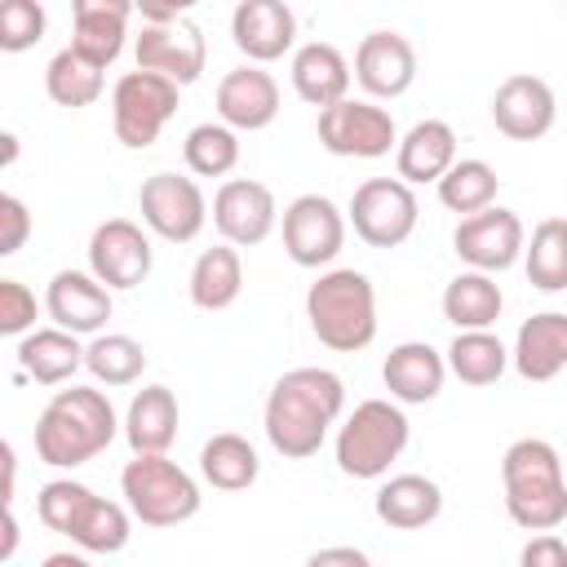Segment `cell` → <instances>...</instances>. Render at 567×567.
Here are the masks:
<instances>
[{
    "label": "cell",
    "mask_w": 567,
    "mask_h": 567,
    "mask_svg": "<svg viewBox=\"0 0 567 567\" xmlns=\"http://www.w3.org/2000/svg\"><path fill=\"white\" fill-rule=\"evenodd\" d=\"M518 567H567V540L558 532H536L523 554H518Z\"/></svg>",
    "instance_id": "cell-43"
},
{
    "label": "cell",
    "mask_w": 567,
    "mask_h": 567,
    "mask_svg": "<svg viewBox=\"0 0 567 567\" xmlns=\"http://www.w3.org/2000/svg\"><path fill=\"white\" fill-rule=\"evenodd\" d=\"M346 221L354 226V235L368 248H399L403 239H412V230L421 221V204H416L408 182H399V177H368V182L354 186Z\"/></svg>",
    "instance_id": "cell-8"
},
{
    "label": "cell",
    "mask_w": 567,
    "mask_h": 567,
    "mask_svg": "<svg viewBox=\"0 0 567 567\" xmlns=\"http://www.w3.org/2000/svg\"><path fill=\"white\" fill-rule=\"evenodd\" d=\"M27 235H31V213H27V204H22L18 195H0V257L22 252Z\"/></svg>",
    "instance_id": "cell-42"
},
{
    "label": "cell",
    "mask_w": 567,
    "mask_h": 567,
    "mask_svg": "<svg viewBox=\"0 0 567 567\" xmlns=\"http://www.w3.org/2000/svg\"><path fill=\"white\" fill-rule=\"evenodd\" d=\"M306 319H310V332L319 337V346H328L337 354L368 350L372 337H377V288H372V279L354 266L323 270L306 288Z\"/></svg>",
    "instance_id": "cell-4"
},
{
    "label": "cell",
    "mask_w": 567,
    "mask_h": 567,
    "mask_svg": "<svg viewBox=\"0 0 567 567\" xmlns=\"http://www.w3.org/2000/svg\"><path fill=\"white\" fill-rule=\"evenodd\" d=\"M501 310H505L501 284L492 275H483V270H461L443 288V319L456 332H492Z\"/></svg>",
    "instance_id": "cell-29"
},
{
    "label": "cell",
    "mask_w": 567,
    "mask_h": 567,
    "mask_svg": "<svg viewBox=\"0 0 567 567\" xmlns=\"http://www.w3.org/2000/svg\"><path fill=\"white\" fill-rule=\"evenodd\" d=\"M230 40L248 66L279 62L297 44V13L284 0H239L230 13Z\"/></svg>",
    "instance_id": "cell-17"
},
{
    "label": "cell",
    "mask_w": 567,
    "mask_h": 567,
    "mask_svg": "<svg viewBox=\"0 0 567 567\" xmlns=\"http://www.w3.org/2000/svg\"><path fill=\"white\" fill-rule=\"evenodd\" d=\"M217 115L235 133H257L279 115V84L261 66H235L217 84Z\"/></svg>",
    "instance_id": "cell-20"
},
{
    "label": "cell",
    "mask_w": 567,
    "mask_h": 567,
    "mask_svg": "<svg viewBox=\"0 0 567 567\" xmlns=\"http://www.w3.org/2000/svg\"><path fill=\"white\" fill-rule=\"evenodd\" d=\"M315 133H319V146L341 159H381V155L399 151L394 115L363 97H346V102L319 111Z\"/></svg>",
    "instance_id": "cell-9"
},
{
    "label": "cell",
    "mask_w": 567,
    "mask_h": 567,
    "mask_svg": "<svg viewBox=\"0 0 567 567\" xmlns=\"http://www.w3.org/2000/svg\"><path fill=\"white\" fill-rule=\"evenodd\" d=\"M102 89H106L102 66L84 62L71 44H66V49H58V53L49 58V66H44V93H49L58 106H71V111L93 106V102L102 97Z\"/></svg>",
    "instance_id": "cell-34"
},
{
    "label": "cell",
    "mask_w": 567,
    "mask_h": 567,
    "mask_svg": "<svg viewBox=\"0 0 567 567\" xmlns=\"http://www.w3.org/2000/svg\"><path fill=\"white\" fill-rule=\"evenodd\" d=\"M456 159H461L456 155V128L447 120H416L399 137V151H394L399 182H408V186H425V182L439 186Z\"/></svg>",
    "instance_id": "cell-23"
},
{
    "label": "cell",
    "mask_w": 567,
    "mask_h": 567,
    "mask_svg": "<svg viewBox=\"0 0 567 567\" xmlns=\"http://www.w3.org/2000/svg\"><path fill=\"white\" fill-rule=\"evenodd\" d=\"M44 310L53 328H66L75 337H97L115 310L111 288L97 284L89 270H58L44 288Z\"/></svg>",
    "instance_id": "cell-18"
},
{
    "label": "cell",
    "mask_w": 567,
    "mask_h": 567,
    "mask_svg": "<svg viewBox=\"0 0 567 567\" xmlns=\"http://www.w3.org/2000/svg\"><path fill=\"white\" fill-rule=\"evenodd\" d=\"M306 567H372V558L359 545H328V549H315Z\"/></svg>",
    "instance_id": "cell-44"
},
{
    "label": "cell",
    "mask_w": 567,
    "mask_h": 567,
    "mask_svg": "<svg viewBox=\"0 0 567 567\" xmlns=\"http://www.w3.org/2000/svg\"><path fill=\"white\" fill-rule=\"evenodd\" d=\"M354 80L368 97H403L416 80V49L399 31H368L354 49Z\"/></svg>",
    "instance_id": "cell-19"
},
{
    "label": "cell",
    "mask_w": 567,
    "mask_h": 567,
    "mask_svg": "<svg viewBox=\"0 0 567 567\" xmlns=\"http://www.w3.org/2000/svg\"><path fill=\"white\" fill-rule=\"evenodd\" d=\"M133 58H137V71H155V75L173 80L177 89H186L204 75L208 44H204V31L190 18H177V22L142 27V35L133 44Z\"/></svg>",
    "instance_id": "cell-15"
},
{
    "label": "cell",
    "mask_w": 567,
    "mask_h": 567,
    "mask_svg": "<svg viewBox=\"0 0 567 567\" xmlns=\"http://www.w3.org/2000/svg\"><path fill=\"white\" fill-rule=\"evenodd\" d=\"M40 567H89V558H84V554H71V549H58V554H49Z\"/></svg>",
    "instance_id": "cell-45"
},
{
    "label": "cell",
    "mask_w": 567,
    "mask_h": 567,
    "mask_svg": "<svg viewBox=\"0 0 567 567\" xmlns=\"http://www.w3.org/2000/svg\"><path fill=\"white\" fill-rule=\"evenodd\" d=\"M128 18L133 4L128 0H75L71 4V49L93 62V66H111L124 53V35H128Z\"/></svg>",
    "instance_id": "cell-21"
},
{
    "label": "cell",
    "mask_w": 567,
    "mask_h": 567,
    "mask_svg": "<svg viewBox=\"0 0 567 567\" xmlns=\"http://www.w3.org/2000/svg\"><path fill=\"white\" fill-rule=\"evenodd\" d=\"M151 266H155V248H151V235L137 221L106 217L89 235V275L97 284H106L111 292H128V288L146 284Z\"/></svg>",
    "instance_id": "cell-11"
},
{
    "label": "cell",
    "mask_w": 567,
    "mask_h": 567,
    "mask_svg": "<svg viewBox=\"0 0 567 567\" xmlns=\"http://www.w3.org/2000/svg\"><path fill=\"white\" fill-rule=\"evenodd\" d=\"M213 226L230 248H257L279 226L275 190L257 177H226L213 195Z\"/></svg>",
    "instance_id": "cell-13"
},
{
    "label": "cell",
    "mask_w": 567,
    "mask_h": 567,
    "mask_svg": "<svg viewBox=\"0 0 567 567\" xmlns=\"http://www.w3.org/2000/svg\"><path fill=\"white\" fill-rule=\"evenodd\" d=\"M44 27H49V13L40 0H4L0 4V49L4 53H22V49L40 44Z\"/></svg>",
    "instance_id": "cell-40"
},
{
    "label": "cell",
    "mask_w": 567,
    "mask_h": 567,
    "mask_svg": "<svg viewBox=\"0 0 567 567\" xmlns=\"http://www.w3.org/2000/svg\"><path fill=\"white\" fill-rule=\"evenodd\" d=\"M447 359V372L461 381V385H496L509 368V350L501 346L496 332H456L452 346L443 350Z\"/></svg>",
    "instance_id": "cell-32"
},
{
    "label": "cell",
    "mask_w": 567,
    "mask_h": 567,
    "mask_svg": "<svg viewBox=\"0 0 567 567\" xmlns=\"http://www.w3.org/2000/svg\"><path fill=\"white\" fill-rule=\"evenodd\" d=\"M120 496L142 527H177L199 514V483L168 456H133L120 470Z\"/></svg>",
    "instance_id": "cell-6"
},
{
    "label": "cell",
    "mask_w": 567,
    "mask_h": 567,
    "mask_svg": "<svg viewBox=\"0 0 567 567\" xmlns=\"http://www.w3.org/2000/svg\"><path fill=\"white\" fill-rule=\"evenodd\" d=\"M137 208H142V226L151 235H159L164 244H190L199 239L208 213V199L199 190L195 177L182 173H151L137 186Z\"/></svg>",
    "instance_id": "cell-10"
},
{
    "label": "cell",
    "mask_w": 567,
    "mask_h": 567,
    "mask_svg": "<svg viewBox=\"0 0 567 567\" xmlns=\"http://www.w3.org/2000/svg\"><path fill=\"white\" fill-rule=\"evenodd\" d=\"M182 89L155 71H124L111 89V128L128 151H146L159 142L164 124L177 115Z\"/></svg>",
    "instance_id": "cell-7"
},
{
    "label": "cell",
    "mask_w": 567,
    "mask_h": 567,
    "mask_svg": "<svg viewBox=\"0 0 567 567\" xmlns=\"http://www.w3.org/2000/svg\"><path fill=\"white\" fill-rule=\"evenodd\" d=\"M372 509L394 532H421L443 514V487L425 474H390L377 487Z\"/></svg>",
    "instance_id": "cell-26"
},
{
    "label": "cell",
    "mask_w": 567,
    "mask_h": 567,
    "mask_svg": "<svg viewBox=\"0 0 567 567\" xmlns=\"http://www.w3.org/2000/svg\"><path fill=\"white\" fill-rule=\"evenodd\" d=\"M452 248L456 257L470 266V270H483V275H501L509 270L523 248H527V230H523V217L514 208H483L474 217H461L456 230H452Z\"/></svg>",
    "instance_id": "cell-12"
},
{
    "label": "cell",
    "mask_w": 567,
    "mask_h": 567,
    "mask_svg": "<svg viewBox=\"0 0 567 567\" xmlns=\"http://www.w3.org/2000/svg\"><path fill=\"white\" fill-rule=\"evenodd\" d=\"M84 350L89 346L66 328H35L18 341L13 354H18L22 377H31L40 385H62L84 368Z\"/></svg>",
    "instance_id": "cell-28"
},
{
    "label": "cell",
    "mask_w": 567,
    "mask_h": 567,
    "mask_svg": "<svg viewBox=\"0 0 567 567\" xmlns=\"http://www.w3.org/2000/svg\"><path fill=\"white\" fill-rule=\"evenodd\" d=\"M341 412H346V381L332 368H292L270 385L261 425L284 461H306L323 447Z\"/></svg>",
    "instance_id": "cell-1"
},
{
    "label": "cell",
    "mask_w": 567,
    "mask_h": 567,
    "mask_svg": "<svg viewBox=\"0 0 567 567\" xmlns=\"http://www.w3.org/2000/svg\"><path fill=\"white\" fill-rule=\"evenodd\" d=\"M523 270H527V284L540 292L567 288V217L536 221V230L523 248Z\"/></svg>",
    "instance_id": "cell-33"
},
{
    "label": "cell",
    "mask_w": 567,
    "mask_h": 567,
    "mask_svg": "<svg viewBox=\"0 0 567 567\" xmlns=\"http://www.w3.org/2000/svg\"><path fill=\"white\" fill-rule=\"evenodd\" d=\"M0 332L18 341L35 332V292L22 279H0Z\"/></svg>",
    "instance_id": "cell-41"
},
{
    "label": "cell",
    "mask_w": 567,
    "mask_h": 567,
    "mask_svg": "<svg viewBox=\"0 0 567 567\" xmlns=\"http://www.w3.org/2000/svg\"><path fill=\"white\" fill-rule=\"evenodd\" d=\"M84 368L97 385H133L146 372V350L128 332H97L84 350Z\"/></svg>",
    "instance_id": "cell-36"
},
{
    "label": "cell",
    "mask_w": 567,
    "mask_h": 567,
    "mask_svg": "<svg viewBox=\"0 0 567 567\" xmlns=\"http://www.w3.org/2000/svg\"><path fill=\"white\" fill-rule=\"evenodd\" d=\"M89 501H93V487H84V483H75V478H53V483L40 487L35 514H40V523H44L49 532L71 536V527H75V518L84 514Z\"/></svg>",
    "instance_id": "cell-39"
},
{
    "label": "cell",
    "mask_w": 567,
    "mask_h": 567,
    "mask_svg": "<svg viewBox=\"0 0 567 567\" xmlns=\"http://www.w3.org/2000/svg\"><path fill=\"white\" fill-rule=\"evenodd\" d=\"M124 439L133 456H168L177 439V394L168 385H142L124 412Z\"/></svg>",
    "instance_id": "cell-27"
},
{
    "label": "cell",
    "mask_w": 567,
    "mask_h": 567,
    "mask_svg": "<svg viewBox=\"0 0 567 567\" xmlns=\"http://www.w3.org/2000/svg\"><path fill=\"white\" fill-rule=\"evenodd\" d=\"M182 159L195 177H226L235 173L239 164V133L226 128L221 120H208V124H195L182 142Z\"/></svg>",
    "instance_id": "cell-38"
},
{
    "label": "cell",
    "mask_w": 567,
    "mask_h": 567,
    "mask_svg": "<svg viewBox=\"0 0 567 567\" xmlns=\"http://www.w3.org/2000/svg\"><path fill=\"white\" fill-rule=\"evenodd\" d=\"M341 248H346V213L328 195L310 190L284 208V252L297 266L319 270V266L337 261Z\"/></svg>",
    "instance_id": "cell-14"
},
{
    "label": "cell",
    "mask_w": 567,
    "mask_h": 567,
    "mask_svg": "<svg viewBox=\"0 0 567 567\" xmlns=\"http://www.w3.org/2000/svg\"><path fill=\"white\" fill-rule=\"evenodd\" d=\"M509 363L523 381H554L567 368V315L563 310H540L523 319Z\"/></svg>",
    "instance_id": "cell-25"
},
{
    "label": "cell",
    "mask_w": 567,
    "mask_h": 567,
    "mask_svg": "<svg viewBox=\"0 0 567 567\" xmlns=\"http://www.w3.org/2000/svg\"><path fill=\"white\" fill-rule=\"evenodd\" d=\"M505 514L523 532H554L567 523V470L549 439H514L501 456Z\"/></svg>",
    "instance_id": "cell-3"
},
{
    "label": "cell",
    "mask_w": 567,
    "mask_h": 567,
    "mask_svg": "<svg viewBox=\"0 0 567 567\" xmlns=\"http://www.w3.org/2000/svg\"><path fill=\"white\" fill-rule=\"evenodd\" d=\"M492 124L509 137V142H536L554 128L558 120V102H554V89L532 75V71H518V75H505L492 93Z\"/></svg>",
    "instance_id": "cell-16"
},
{
    "label": "cell",
    "mask_w": 567,
    "mask_h": 567,
    "mask_svg": "<svg viewBox=\"0 0 567 567\" xmlns=\"http://www.w3.org/2000/svg\"><path fill=\"white\" fill-rule=\"evenodd\" d=\"M496 190H501V177H496V168L487 164V159H456L452 168H447V177L439 182V204L447 208V213H461V217H474V213H483V208H492L496 204Z\"/></svg>",
    "instance_id": "cell-35"
},
{
    "label": "cell",
    "mask_w": 567,
    "mask_h": 567,
    "mask_svg": "<svg viewBox=\"0 0 567 567\" xmlns=\"http://www.w3.org/2000/svg\"><path fill=\"white\" fill-rule=\"evenodd\" d=\"M190 301L199 310H230L244 292V261H239V248L230 244H213L195 257L190 266V284H186Z\"/></svg>",
    "instance_id": "cell-30"
},
{
    "label": "cell",
    "mask_w": 567,
    "mask_h": 567,
    "mask_svg": "<svg viewBox=\"0 0 567 567\" xmlns=\"http://www.w3.org/2000/svg\"><path fill=\"white\" fill-rule=\"evenodd\" d=\"M288 75H292L297 97L310 102V106H319V111L346 102V97H350V80H354L346 53H341L337 44H328V40H310V44H301V49L292 53Z\"/></svg>",
    "instance_id": "cell-24"
},
{
    "label": "cell",
    "mask_w": 567,
    "mask_h": 567,
    "mask_svg": "<svg viewBox=\"0 0 567 567\" xmlns=\"http://www.w3.org/2000/svg\"><path fill=\"white\" fill-rule=\"evenodd\" d=\"M199 474H204V483L217 487V492H244V487L257 483L261 461H257V447H252L244 434L221 430V434H213V439L199 447Z\"/></svg>",
    "instance_id": "cell-31"
},
{
    "label": "cell",
    "mask_w": 567,
    "mask_h": 567,
    "mask_svg": "<svg viewBox=\"0 0 567 567\" xmlns=\"http://www.w3.org/2000/svg\"><path fill=\"white\" fill-rule=\"evenodd\" d=\"M120 430L124 421L97 385H71L58 390L35 416V456L53 470H75L102 456Z\"/></svg>",
    "instance_id": "cell-2"
},
{
    "label": "cell",
    "mask_w": 567,
    "mask_h": 567,
    "mask_svg": "<svg viewBox=\"0 0 567 567\" xmlns=\"http://www.w3.org/2000/svg\"><path fill=\"white\" fill-rule=\"evenodd\" d=\"M13 549H18V518H13V505H9V518H4V549H0V558H13Z\"/></svg>",
    "instance_id": "cell-46"
},
{
    "label": "cell",
    "mask_w": 567,
    "mask_h": 567,
    "mask_svg": "<svg viewBox=\"0 0 567 567\" xmlns=\"http://www.w3.org/2000/svg\"><path fill=\"white\" fill-rule=\"evenodd\" d=\"M412 439L408 412L394 399H363L337 430V470L346 478H385Z\"/></svg>",
    "instance_id": "cell-5"
},
{
    "label": "cell",
    "mask_w": 567,
    "mask_h": 567,
    "mask_svg": "<svg viewBox=\"0 0 567 567\" xmlns=\"http://www.w3.org/2000/svg\"><path fill=\"white\" fill-rule=\"evenodd\" d=\"M128 536H133V514H128V505L106 501V496H93V501L84 505V514L75 518V527H71V540H75L80 549H89V554H120V549L128 545Z\"/></svg>",
    "instance_id": "cell-37"
},
{
    "label": "cell",
    "mask_w": 567,
    "mask_h": 567,
    "mask_svg": "<svg viewBox=\"0 0 567 567\" xmlns=\"http://www.w3.org/2000/svg\"><path fill=\"white\" fill-rule=\"evenodd\" d=\"M381 381L394 403H434L447 381V359L430 341H399L381 363Z\"/></svg>",
    "instance_id": "cell-22"
}]
</instances>
